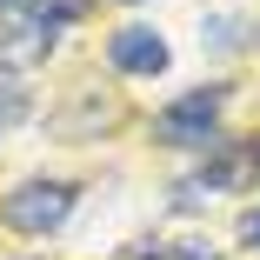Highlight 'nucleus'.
Returning <instances> with one entry per match:
<instances>
[{"label": "nucleus", "mask_w": 260, "mask_h": 260, "mask_svg": "<svg viewBox=\"0 0 260 260\" xmlns=\"http://www.w3.org/2000/svg\"><path fill=\"white\" fill-rule=\"evenodd\" d=\"M27 14H34L40 27H54V34H60L67 20H80V14H87V0H34Z\"/></svg>", "instance_id": "0eeeda50"}, {"label": "nucleus", "mask_w": 260, "mask_h": 260, "mask_svg": "<svg viewBox=\"0 0 260 260\" xmlns=\"http://www.w3.org/2000/svg\"><path fill=\"white\" fill-rule=\"evenodd\" d=\"M74 200H80L74 180H20L0 200V227L7 234H60L67 214H74Z\"/></svg>", "instance_id": "f257e3e1"}, {"label": "nucleus", "mask_w": 260, "mask_h": 260, "mask_svg": "<svg viewBox=\"0 0 260 260\" xmlns=\"http://www.w3.org/2000/svg\"><path fill=\"white\" fill-rule=\"evenodd\" d=\"M207 40H214V47H234V40H240V27H234V20H214V27H207Z\"/></svg>", "instance_id": "1a4fd4ad"}, {"label": "nucleus", "mask_w": 260, "mask_h": 260, "mask_svg": "<svg viewBox=\"0 0 260 260\" xmlns=\"http://www.w3.org/2000/svg\"><path fill=\"white\" fill-rule=\"evenodd\" d=\"M240 240L260 247V207H247V214H240Z\"/></svg>", "instance_id": "9d476101"}, {"label": "nucleus", "mask_w": 260, "mask_h": 260, "mask_svg": "<svg viewBox=\"0 0 260 260\" xmlns=\"http://www.w3.org/2000/svg\"><path fill=\"white\" fill-rule=\"evenodd\" d=\"M54 54V27H40L27 7H0V74H20Z\"/></svg>", "instance_id": "7ed1b4c3"}, {"label": "nucleus", "mask_w": 260, "mask_h": 260, "mask_svg": "<svg viewBox=\"0 0 260 260\" xmlns=\"http://www.w3.org/2000/svg\"><path fill=\"white\" fill-rule=\"evenodd\" d=\"M240 160H247L240 147L214 153V160H200V167H193V187H234V180H240Z\"/></svg>", "instance_id": "39448f33"}, {"label": "nucleus", "mask_w": 260, "mask_h": 260, "mask_svg": "<svg viewBox=\"0 0 260 260\" xmlns=\"http://www.w3.org/2000/svg\"><path fill=\"white\" fill-rule=\"evenodd\" d=\"M247 160H253V167H260V140H253V147H247Z\"/></svg>", "instance_id": "9b49d317"}, {"label": "nucleus", "mask_w": 260, "mask_h": 260, "mask_svg": "<svg viewBox=\"0 0 260 260\" xmlns=\"http://www.w3.org/2000/svg\"><path fill=\"white\" fill-rule=\"evenodd\" d=\"M20 114H34V87L20 74H0V127H14Z\"/></svg>", "instance_id": "423d86ee"}, {"label": "nucleus", "mask_w": 260, "mask_h": 260, "mask_svg": "<svg viewBox=\"0 0 260 260\" xmlns=\"http://www.w3.org/2000/svg\"><path fill=\"white\" fill-rule=\"evenodd\" d=\"M134 260H160V253H134Z\"/></svg>", "instance_id": "ddd939ff"}, {"label": "nucleus", "mask_w": 260, "mask_h": 260, "mask_svg": "<svg viewBox=\"0 0 260 260\" xmlns=\"http://www.w3.org/2000/svg\"><path fill=\"white\" fill-rule=\"evenodd\" d=\"M0 7H27V0H0Z\"/></svg>", "instance_id": "f8f14e48"}, {"label": "nucleus", "mask_w": 260, "mask_h": 260, "mask_svg": "<svg viewBox=\"0 0 260 260\" xmlns=\"http://www.w3.org/2000/svg\"><path fill=\"white\" fill-rule=\"evenodd\" d=\"M107 60H114V74H134V80H147V74H167L174 67V47L153 34V27H120L114 40H107Z\"/></svg>", "instance_id": "20e7f679"}, {"label": "nucleus", "mask_w": 260, "mask_h": 260, "mask_svg": "<svg viewBox=\"0 0 260 260\" xmlns=\"http://www.w3.org/2000/svg\"><path fill=\"white\" fill-rule=\"evenodd\" d=\"M220 107H227V87H193V93H180L174 107L153 120V140H167V147L214 140V134H220Z\"/></svg>", "instance_id": "f03ea898"}, {"label": "nucleus", "mask_w": 260, "mask_h": 260, "mask_svg": "<svg viewBox=\"0 0 260 260\" xmlns=\"http://www.w3.org/2000/svg\"><path fill=\"white\" fill-rule=\"evenodd\" d=\"M120 7H134V0H120Z\"/></svg>", "instance_id": "4468645a"}, {"label": "nucleus", "mask_w": 260, "mask_h": 260, "mask_svg": "<svg viewBox=\"0 0 260 260\" xmlns=\"http://www.w3.org/2000/svg\"><path fill=\"white\" fill-rule=\"evenodd\" d=\"M160 260H220V253H214V247H200V240H180V247L160 253Z\"/></svg>", "instance_id": "6e6552de"}]
</instances>
